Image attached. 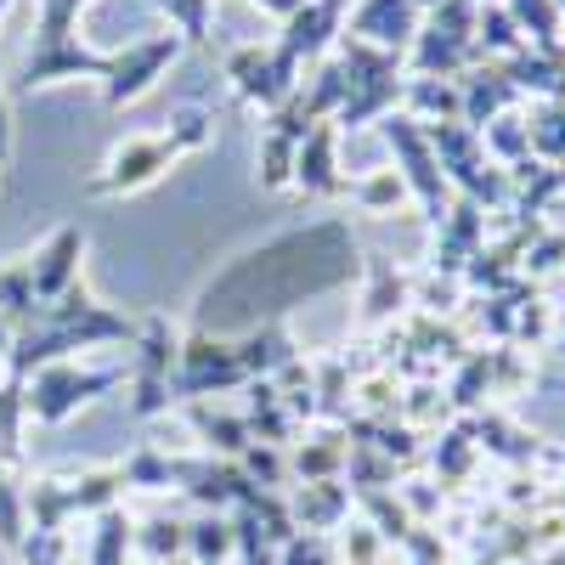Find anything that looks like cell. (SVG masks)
I'll return each mask as SVG.
<instances>
[{
  "label": "cell",
  "instance_id": "1",
  "mask_svg": "<svg viewBox=\"0 0 565 565\" xmlns=\"http://www.w3.org/2000/svg\"><path fill=\"white\" fill-rule=\"evenodd\" d=\"M164 7H175V12L186 18V29H193V34L204 29V0H164Z\"/></svg>",
  "mask_w": 565,
  "mask_h": 565
}]
</instances>
